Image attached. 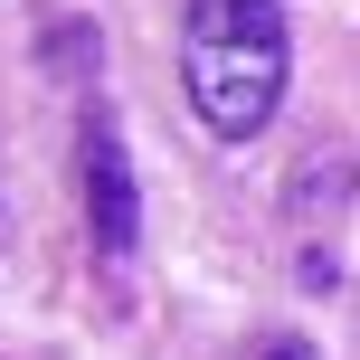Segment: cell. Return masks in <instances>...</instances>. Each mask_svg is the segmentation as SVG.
Listing matches in <instances>:
<instances>
[{
    "label": "cell",
    "instance_id": "cell-1",
    "mask_svg": "<svg viewBox=\"0 0 360 360\" xmlns=\"http://www.w3.org/2000/svg\"><path fill=\"white\" fill-rule=\"evenodd\" d=\"M180 86L218 143H247L285 105V10L275 0H180Z\"/></svg>",
    "mask_w": 360,
    "mask_h": 360
},
{
    "label": "cell",
    "instance_id": "cell-2",
    "mask_svg": "<svg viewBox=\"0 0 360 360\" xmlns=\"http://www.w3.org/2000/svg\"><path fill=\"white\" fill-rule=\"evenodd\" d=\"M86 228L105 256H133V237H143V190H133L114 114H86Z\"/></svg>",
    "mask_w": 360,
    "mask_h": 360
},
{
    "label": "cell",
    "instance_id": "cell-3",
    "mask_svg": "<svg viewBox=\"0 0 360 360\" xmlns=\"http://www.w3.org/2000/svg\"><path fill=\"white\" fill-rule=\"evenodd\" d=\"M256 360H313V351L294 342V332H275V342H256Z\"/></svg>",
    "mask_w": 360,
    "mask_h": 360
}]
</instances>
